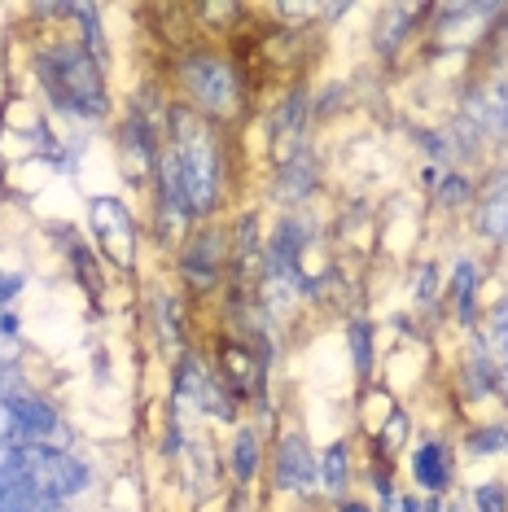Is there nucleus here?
<instances>
[{
    "instance_id": "f257e3e1",
    "label": "nucleus",
    "mask_w": 508,
    "mask_h": 512,
    "mask_svg": "<svg viewBox=\"0 0 508 512\" xmlns=\"http://www.w3.org/2000/svg\"><path fill=\"white\" fill-rule=\"evenodd\" d=\"M40 79L49 97L62 110L75 114H106V92H101V75L79 49H57L40 57Z\"/></svg>"
},
{
    "instance_id": "f03ea898",
    "label": "nucleus",
    "mask_w": 508,
    "mask_h": 512,
    "mask_svg": "<svg viewBox=\"0 0 508 512\" xmlns=\"http://www.w3.org/2000/svg\"><path fill=\"white\" fill-rule=\"evenodd\" d=\"M176 162L184 171V189H189L193 211H211L219 197V149L211 141V127L193 114H176Z\"/></svg>"
},
{
    "instance_id": "7ed1b4c3",
    "label": "nucleus",
    "mask_w": 508,
    "mask_h": 512,
    "mask_svg": "<svg viewBox=\"0 0 508 512\" xmlns=\"http://www.w3.org/2000/svg\"><path fill=\"white\" fill-rule=\"evenodd\" d=\"M18 482H27L36 495L62 504V499H71L88 486V469L75 456L57 451V447L27 442V447H18Z\"/></svg>"
},
{
    "instance_id": "20e7f679",
    "label": "nucleus",
    "mask_w": 508,
    "mask_h": 512,
    "mask_svg": "<svg viewBox=\"0 0 508 512\" xmlns=\"http://www.w3.org/2000/svg\"><path fill=\"white\" fill-rule=\"evenodd\" d=\"M184 84H189L193 101L211 114H233L237 110V75L224 57H193L184 66Z\"/></svg>"
},
{
    "instance_id": "39448f33",
    "label": "nucleus",
    "mask_w": 508,
    "mask_h": 512,
    "mask_svg": "<svg viewBox=\"0 0 508 512\" xmlns=\"http://www.w3.org/2000/svg\"><path fill=\"white\" fill-rule=\"evenodd\" d=\"M88 219H92V232H97L101 250H106L119 267L132 263L136 228H132V215H127V206L114 202V197H97V202H92V211H88Z\"/></svg>"
},
{
    "instance_id": "423d86ee",
    "label": "nucleus",
    "mask_w": 508,
    "mask_h": 512,
    "mask_svg": "<svg viewBox=\"0 0 508 512\" xmlns=\"http://www.w3.org/2000/svg\"><path fill=\"white\" fill-rule=\"evenodd\" d=\"M276 486L281 491H311V456L298 438H285L276 451Z\"/></svg>"
},
{
    "instance_id": "0eeeda50",
    "label": "nucleus",
    "mask_w": 508,
    "mask_h": 512,
    "mask_svg": "<svg viewBox=\"0 0 508 512\" xmlns=\"http://www.w3.org/2000/svg\"><path fill=\"white\" fill-rule=\"evenodd\" d=\"M412 473H417V482L425 491H443L447 482H452V464H447V451L438 447V442H425L417 451V460H412Z\"/></svg>"
},
{
    "instance_id": "6e6552de",
    "label": "nucleus",
    "mask_w": 508,
    "mask_h": 512,
    "mask_svg": "<svg viewBox=\"0 0 508 512\" xmlns=\"http://www.w3.org/2000/svg\"><path fill=\"white\" fill-rule=\"evenodd\" d=\"M9 412H14V425L22 429V434H31V438H44V434H53L57 429L53 407H44L40 399H22V394H14V399H9Z\"/></svg>"
},
{
    "instance_id": "1a4fd4ad",
    "label": "nucleus",
    "mask_w": 508,
    "mask_h": 512,
    "mask_svg": "<svg viewBox=\"0 0 508 512\" xmlns=\"http://www.w3.org/2000/svg\"><path fill=\"white\" fill-rule=\"evenodd\" d=\"M184 272L193 276V285L206 289L219 272V237H198L189 250H184Z\"/></svg>"
},
{
    "instance_id": "9d476101",
    "label": "nucleus",
    "mask_w": 508,
    "mask_h": 512,
    "mask_svg": "<svg viewBox=\"0 0 508 512\" xmlns=\"http://www.w3.org/2000/svg\"><path fill=\"white\" fill-rule=\"evenodd\" d=\"M320 477H325V491H329V495H342V491H346V447H342V442L325 451Z\"/></svg>"
},
{
    "instance_id": "9b49d317",
    "label": "nucleus",
    "mask_w": 508,
    "mask_h": 512,
    "mask_svg": "<svg viewBox=\"0 0 508 512\" xmlns=\"http://www.w3.org/2000/svg\"><path fill=\"white\" fill-rule=\"evenodd\" d=\"M482 228H487L491 237H508V189L495 193L487 202V211H482Z\"/></svg>"
},
{
    "instance_id": "f8f14e48",
    "label": "nucleus",
    "mask_w": 508,
    "mask_h": 512,
    "mask_svg": "<svg viewBox=\"0 0 508 512\" xmlns=\"http://www.w3.org/2000/svg\"><path fill=\"white\" fill-rule=\"evenodd\" d=\"M254 464H259V438L246 429V434L237 438V477H241V482H250Z\"/></svg>"
},
{
    "instance_id": "ddd939ff",
    "label": "nucleus",
    "mask_w": 508,
    "mask_h": 512,
    "mask_svg": "<svg viewBox=\"0 0 508 512\" xmlns=\"http://www.w3.org/2000/svg\"><path fill=\"white\" fill-rule=\"evenodd\" d=\"M18 447L22 442H0V486L18 477Z\"/></svg>"
},
{
    "instance_id": "4468645a",
    "label": "nucleus",
    "mask_w": 508,
    "mask_h": 512,
    "mask_svg": "<svg viewBox=\"0 0 508 512\" xmlns=\"http://www.w3.org/2000/svg\"><path fill=\"white\" fill-rule=\"evenodd\" d=\"M478 508L482 512H504V491L495 482H487V486H478Z\"/></svg>"
},
{
    "instance_id": "2eb2a0df",
    "label": "nucleus",
    "mask_w": 508,
    "mask_h": 512,
    "mask_svg": "<svg viewBox=\"0 0 508 512\" xmlns=\"http://www.w3.org/2000/svg\"><path fill=\"white\" fill-rule=\"evenodd\" d=\"M473 447H478L482 456H491V447H508V434H500V429H491V434H478V438H473Z\"/></svg>"
},
{
    "instance_id": "dca6fc26",
    "label": "nucleus",
    "mask_w": 508,
    "mask_h": 512,
    "mask_svg": "<svg viewBox=\"0 0 508 512\" xmlns=\"http://www.w3.org/2000/svg\"><path fill=\"white\" fill-rule=\"evenodd\" d=\"M18 434V425H14V412H9V399H0V442H9Z\"/></svg>"
},
{
    "instance_id": "f3484780",
    "label": "nucleus",
    "mask_w": 508,
    "mask_h": 512,
    "mask_svg": "<svg viewBox=\"0 0 508 512\" xmlns=\"http://www.w3.org/2000/svg\"><path fill=\"white\" fill-rule=\"evenodd\" d=\"M355 364L368 368V329H355Z\"/></svg>"
},
{
    "instance_id": "a211bd4d",
    "label": "nucleus",
    "mask_w": 508,
    "mask_h": 512,
    "mask_svg": "<svg viewBox=\"0 0 508 512\" xmlns=\"http://www.w3.org/2000/svg\"><path fill=\"white\" fill-rule=\"evenodd\" d=\"M14 289H18V281H14V276H0V302H5L9 294H14Z\"/></svg>"
},
{
    "instance_id": "6ab92c4d",
    "label": "nucleus",
    "mask_w": 508,
    "mask_h": 512,
    "mask_svg": "<svg viewBox=\"0 0 508 512\" xmlns=\"http://www.w3.org/2000/svg\"><path fill=\"white\" fill-rule=\"evenodd\" d=\"M495 324H500V329L508 333V302H504V307H500V311H495Z\"/></svg>"
},
{
    "instance_id": "aec40b11",
    "label": "nucleus",
    "mask_w": 508,
    "mask_h": 512,
    "mask_svg": "<svg viewBox=\"0 0 508 512\" xmlns=\"http://www.w3.org/2000/svg\"><path fill=\"white\" fill-rule=\"evenodd\" d=\"M399 508H403V512H421L417 504H412V499H403V504H399Z\"/></svg>"
},
{
    "instance_id": "412c9836",
    "label": "nucleus",
    "mask_w": 508,
    "mask_h": 512,
    "mask_svg": "<svg viewBox=\"0 0 508 512\" xmlns=\"http://www.w3.org/2000/svg\"><path fill=\"white\" fill-rule=\"evenodd\" d=\"M342 512H368V508H364V504H346Z\"/></svg>"
},
{
    "instance_id": "4be33fe9",
    "label": "nucleus",
    "mask_w": 508,
    "mask_h": 512,
    "mask_svg": "<svg viewBox=\"0 0 508 512\" xmlns=\"http://www.w3.org/2000/svg\"><path fill=\"white\" fill-rule=\"evenodd\" d=\"M504 355H508V333H504Z\"/></svg>"
}]
</instances>
